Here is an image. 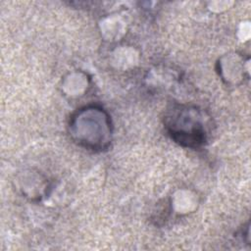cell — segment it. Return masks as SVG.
I'll return each mask as SVG.
<instances>
[{"mask_svg":"<svg viewBox=\"0 0 251 251\" xmlns=\"http://www.w3.org/2000/svg\"><path fill=\"white\" fill-rule=\"evenodd\" d=\"M201 116L195 110L178 109L170 117V132L180 144L196 147L205 141V130Z\"/></svg>","mask_w":251,"mask_h":251,"instance_id":"obj_1","label":"cell"}]
</instances>
